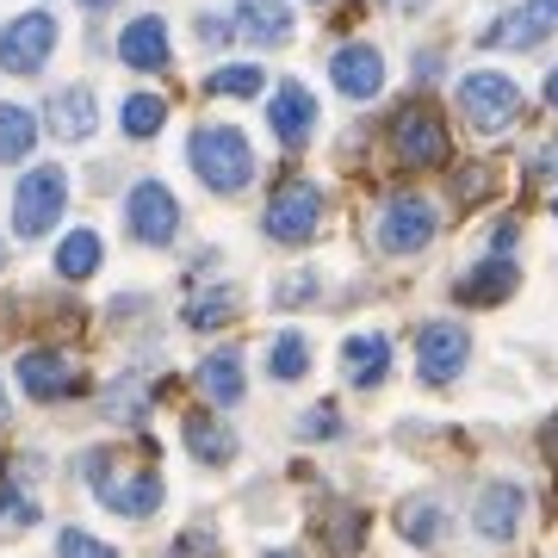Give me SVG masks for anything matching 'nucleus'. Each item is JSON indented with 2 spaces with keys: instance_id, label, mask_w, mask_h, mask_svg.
<instances>
[{
  "instance_id": "f257e3e1",
  "label": "nucleus",
  "mask_w": 558,
  "mask_h": 558,
  "mask_svg": "<svg viewBox=\"0 0 558 558\" xmlns=\"http://www.w3.org/2000/svg\"><path fill=\"white\" fill-rule=\"evenodd\" d=\"M81 472H87L94 497H100L106 509H112V515H124V521H149V515L161 509V472H156V465H137V459L94 447V453L81 459Z\"/></svg>"
},
{
  "instance_id": "f03ea898",
  "label": "nucleus",
  "mask_w": 558,
  "mask_h": 558,
  "mask_svg": "<svg viewBox=\"0 0 558 558\" xmlns=\"http://www.w3.org/2000/svg\"><path fill=\"white\" fill-rule=\"evenodd\" d=\"M186 161H193V174L211 193H242L255 180V149H248V137L236 124H199L193 143H186Z\"/></svg>"
},
{
  "instance_id": "7ed1b4c3",
  "label": "nucleus",
  "mask_w": 558,
  "mask_h": 558,
  "mask_svg": "<svg viewBox=\"0 0 558 558\" xmlns=\"http://www.w3.org/2000/svg\"><path fill=\"white\" fill-rule=\"evenodd\" d=\"M62 205H69V174L44 161V168H32V174L20 180V193H13V230H20L25 242L50 236L57 218H62Z\"/></svg>"
},
{
  "instance_id": "20e7f679",
  "label": "nucleus",
  "mask_w": 558,
  "mask_h": 558,
  "mask_svg": "<svg viewBox=\"0 0 558 558\" xmlns=\"http://www.w3.org/2000/svg\"><path fill=\"white\" fill-rule=\"evenodd\" d=\"M459 112H465L472 131H509L521 119V87L497 69H472L459 81Z\"/></svg>"
},
{
  "instance_id": "39448f33",
  "label": "nucleus",
  "mask_w": 558,
  "mask_h": 558,
  "mask_svg": "<svg viewBox=\"0 0 558 558\" xmlns=\"http://www.w3.org/2000/svg\"><path fill=\"white\" fill-rule=\"evenodd\" d=\"M317 230H323V186L317 180H286L267 199V236L286 242V248H304Z\"/></svg>"
},
{
  "instance_id": "423d86ee",
  "label": "nucleus",
  "mask_w": 558,
  "mask_h": 558,
  "mask_svg": "<svg viewBox=\"0 0 558 558\" xmlns=\"http://www.w3.org/2000/svg\"><path fill=\"white\" fill-rule=\"evenodd\" d=\"M472 360V336L459 323H422L416 329V373L422 385H453Z\"/></svg>"
},
{
  "instance_id": "0eeeda50",
  "label": "nucleus",
  "mask_w": 558,
  "mask_h": 558,
  "mask_svg": "<svg viewBox=\"0 0 558 558\" xmlns=\"http://www.w3.org/2000/svg\"><path fill=\"white\" fill-rule=\"evenodd\" d=\"M57 50V20L50 13H20L13 25H0V69L7 75H38Z\"/></svg>"
},
{
  "instance_id": "6e6552de",
  "label": "nucleus",
  "mask_w": 558,
  "mask_h": 558,
  "mask_svg": "<svg viewBox=\"0 0 558 558\" xmlns=\"http://www.w3.org/2000/svg\"><path fill=\"white\" fill-rule=\"evenodd\" d=\"M124 223H131V236L161 248V242L180 236V199L161 186V180H137L131 186V199H124Z\"/></svg>"
},
{
  "instance_id": "1a4fd4ad",
  "label": "nucleus",
  "mask_w": 558,
  "mask_h": 558,
  "mask_svg": "<svg viewBox=\"0 0 558 558\" xmlns=\"http://www.w3.org/2000/svg\"><path fill=\"white\" fill-rule=\"evenodd\" d=\"M13 379H20L25 398L57 403V398H75L81 391V366L69 354H57V348H25V354L13 360Z\"/></svg>"
},
{
  "instance_id": "9d476101",
  "label": "nucleus",
  "mask_w": 558,
  "mask_h": 558,
  "mask_svg": "<svg viewBox=\"0 0 558 558\" xmlns=\"http://www.w3.org/2000/svg\"><path fill=\"white\" fill-rule=\"evenodd\" d=\"M440 218H435V205L416 199V193H403V199L385 205V218H379V248L385 255H422L428 242H435Z\"/></svg>"
},
{
  "instance_id": "9b49d317",
  "label": "nucleus",
  "mask_w": 558,
  "mask_h": 558,
  "mask_svg": "<svg viewBox=\"0 0 558 558\" xmlns=\"http://www.w3.org/2000/svg\"><path fill=\"white\" fill-rule=\"evenodd\" d=\"M391 149H398L403 168H440L447 161V124H440L435 106H410L391 124Z\"/></svg>"
},
{
  "instance_id": "f8f14e48",
  "label": "nucleus",
  "mask_w": 558,
  "mask_h": 558,
  "mask_svg": "<svg viewBox=\"0 0 558 558\" xmlns=\"http://www.w3.org/2000/svg\"><path fill=\"white\" fill-rule=\"evenodd\" d=\"M521 515H527V490H521L515 478L484 484L478 502H472V527H478L484 539H497V546L521 534Z\"/></svg>"
},
{
  "instance_id": "ddd939ff",
  "label": "nucleus",
  "mask_w": 558,
  "mask_h": 558,
  "mask_svg": "<svg viewBox=\"0 0 558 558\" xmlns=\"http://www.w3.org/2000/svg\"><path fill=\"white\" fill-rule=\"evenodd\" d=\"M546 32H558V0H527L515 13H502V20L484 32V44H490V50H534Z\"/></svg>"
},
{
  "instance_id": "4468645a",
  "label": "nucleus",
  "mask_w": 558,
  "mask_h": 558,
  "mask_svg": "<svg viewBox=\"0 0 558 558\" xmlns=\"http://www.w3.org/2000/svg\"><path fill=\"white\" fill-rule=\"evenodd\" d=\"M329 81H336L348 100H373L385 87V57L373 44H341L336 62H329Z\"/></svg>"
},
{
  "instance_id": "2eb2a0df",
  "label": "nucleus",
  "mask_w": 558,
  "mask_h": 558,
  "mask_svg": "<svg viewBox=\"0 0 558 558\" xmlns=\"http://www.w3.org/2000/svg\"><path fill=\"white\" fill-rule=\"evenodd\" d=\"M267 124H274L279 143H292V149H299V143L317 131V100H311V87H304V81H279L274 106H267Z\"/></svg>"
},
{
  "instance_id": "dca6fc26",
  "label": "nucleus",
  "mask_w": 558,
  "mask_h": 558,
  "mask_svg": "<svg viewBox=\"0 0 558 558\" xmlns=\"http://www.w3.org/2000/svg\"><path fill=\"white\" fill-rule=\"evenodd\" d=\"M119 57H124V69H143V75L168 69V25H161L156 13L131 20V25L119 32Z\"/></svg>"
},
{
  "instance_id": "f3484780",
  "label": "nucleus",
  "mask_w": 558,
  "mask_h": 558,
  "mask_svg": "<svg viewBox=\"0 0 558 558\" xmlns=\"http://www.w3.org/2000/svg\"><path fill=\"white\" fill-rule=\"evenodd\" d=\"M44 119H50V131H57L62 143H81V137H94V87H57L50 94V106H44Z\"/></svg>"
},
{
  "instance_id": "a211bd4d",
  "label": "nucleus",
  "mask_w": 558,
  "mask_h": 558,
  "mask_svg": "<svg viewBox=\"0 0 558 558\" xmlns=\"http://www.w3.org/2000/svg\"><path fill=\"white\" fill-rule=\"evenodd\" d=\"M341 373H348V385H360V391L385 385V373H391V341L385 336H348L341 341Z\"/></svg>"
},
{
  "instance_id": "6ab92c4d",
  "label": "nucleus",
  "mask_w": 558,
  "mask_h": 558,
  "mask_svg": "<svg viewBox=\"0 0 558 558\" xmlns=\"http://www.w3.org/2000/svg\"><path fill=\"white\" fill-rule=\"evenodd\" d=\"M236 32L255 44H286L299 25H292V0H236Z\"/></svg>"
},
{
  "instance_id": "aec40b11",
  "label": "nucleus",
  "mask_w": 558,
  "mask_h": 558,
  "mask_svg": "<svg viewBox=\"0 0 558 558\" xmlns=\"http://www.w3.org/2000/svg\"><path fill=\"white\" fill-rule=\"evenodd\" d=\"M515 279H521V267L497 248L490 260H478L472 274L459 279V299H465V304H502L509 292H515Z\"/></svg>"
},
{
  "instance_id": "412c9836",
  "label": "nucleus",
  "mask_w": 558,
  "mask_h": 558,
  "mask_svg": "<svg viewBox=\"0 0 558 558\" xmlns=\"http://www.w3.org/2000/svg\"><path fill=\"white\" fill-rule=\"evenodd\" d=\"M180 435H186V453L199 459V465H223V459H236V428L218 416H205V410H193V416L180 422Z\"/></svg>"
},
{
  "instance_id": "4be33fe9",
  "label": "nucleus",
  "mask_w": 558,
  "mask_h": 558,
  "mask_svg": "<svg viewBox=\"0 0 558 558\" xmlns=\"http://www.w3.org/2000/svg\"><path fill=\"white\" fill-rule=\"evenodd\" d=\"M199 391L211 403H236L242 398V354L236 348H218V354L199 360Z\"/></svg>"
},
{
  "instance_id": "5701e85b",
  "label": "nucleus",
  "mask_w": 558,
  "mask_h": 558,
  "mask_svg": "<svg viewBox=\"0 0 558 558\" xmlns=\"http://www.w3.org/2000/svg\"><path fill=\"white\" fill-rule=\"evenodd\" d=\"M267 373H274L279 385H299L304 373H311V341H304L299 329H279V336L267 341Z\"/></svg>"
},
{
  "instance_id": "b1692460",
  "label": "nucleus",
  "mask_w": 558,
  "mask_h": 558,
  "mask_svg": "<svg viewBox=\"0 0 558 558\" xmlns=\"http://www.w3.org/2000/svg\"><path fill=\"white\" fill-rule=\"evenodd\" d=\"M32 143H38V112H25V106H0V161H25L32 156Z\"/></svg>"
},
{
  "instance_id": "393cba45",
  "label": "nucleus",
  "mask_w": 558,
  "mask_h": 558,
  "mask_svg": "<svg viewBox=\"0 0 558 558\" xmlns=\"http://www.w3.org/2000/svg\"><path fill=\"white\" fill-rule=\"evenodd\" d=\"M440 527H447V515H440L435 497H410V502L398 509V534L410 539V546H435Z\"/></svg>"
},
{
  "instance_id": "a878e982",
  "label": "nucleus",
  "mask_w": 558,
  "mask_h": 558,
  "mask_svg": "<svg viewBox=\"0 0 558 558\" xmlns=\"http://www.w3.org/2000/svg\"><path fill=\"white\" fill-rule=\"evenodd\" d=\"M57 274L62 279H94L100 274V236L94 230H69L57 248Z\"/></svg>"
},
{
  "instance_id": "bb28decb",
  "label": "nucleus",
  "mask_w": 558,
  "mask_h": 558,
  "mask_svg": "<svg viewBox=\"0 0 558 558\" xmlns=\"http://www.w3.org/2000/svg\"><path fill=\"white\" fill-rule=\"evenodd\" d=\"M161 119H168V106H161V94H131V100L119 106V124L124 137H156Z\"/></svg>"
},
{
  "instance_id": "cd10ccee",
  "label": "nucleus",
  "mask_w": 558,
  "mask_h": 558,
  "mask_svg": "<svg viewBox=\"0 0 558 558\" xmlns=\"http://www.w3.org/2000/svg\"><path fill=\"white\" fill-rule=\"evenodd\" d=\"M38 502H32V490H20V478L0 484V534H25V527H38Z\"/></svg>"
},
{
  "instance_id": "c85d7f7f",
  "label": "nucleus",
  "mask_w": 558,
  "mask_h": 558,
  "mask_svg": "<svg viewBox=\"0 0 558 558\" xmlns=\"http://www.w3.org/2000/svg\"><path fill=\"white\" fill-rule=\"evenodd\" d=\"M260 69L255 62H230V69H211V81H205V87H211V94H230V100H248V94H260Z\"/></svg>"
},
{
  "instance_id": "c756f323",
  "label": "nucleus",
  "mask_w": 558,
  "mask_h": 558,
  "mask_svg": "<svg viewBox=\"0 0 558 558\" xmlns=\"http://www.w3.org/2000/svg\"><path fill=\"white\" fill-rule=\"evenodd\" d=\"M223 317H236V292H230V286H218V292H199V299L186 304V323H193V329H218Z\"/></svg>"
},
{
  "instance_id": "7c9ffc66",
  "label": "nucleus",
  "mask_w": 558,
  "mask_h": 558,
  "mask_svg": "<svg viewBox=\"0 0 558 558\" xmlns=\"http://www.w3.org/2000/svg\"><path fill=\"white\" fill-rule=\"evenodd\" d=\"M57 558H119L106 539H94V534H81V527H62L57 534Z\"/></svg>"
},
{
  "instance_id": "2f4dec72",
  "label": "nucleus",
  "mask_w": 558,
  "mask_h": 558,
  "mask_svg": "<svg viewBox=\"0 0 558 558\" xmlns=\"http://www.w3.org/2000/svg\"><path fill=\"white\" fill-rule=\"evenodd\" d=\"M106 416H143V385L131 379V385H112V391H106Z\"/></svg>"
},
{
  "instance_id": "473e14b6",
  "label": "nucleus",
  "mask_w": 558,
  "mask_h": 558,
  "mask_svg": "<svg viewBox=\"0 0 558 558\" xmlns=\"http://www.w3.org/2000/svg\"><path fill=\"white\" fill-rule=\"evenodd\" d=\"M299 435H304V440H317V435H341L336 403H311V416H299Z\"/></svg>"
},
{
  "instance_id": "72a5a7b5",
  "label": "nucleus",
  "mask_w": 558,
  "mask_h": 558,
  "mask_svg": "<svg viewBox=\"0 0 558 558\" xmlns=\"http://www.w3.org/2000/svg\"><path fill=\"white\" fill-rule=\"evenodd\" d=\"M539 440H546V453H553V459H558V416H553V422H546V435H539Z\"/></svg>"
},
{
  "instance_id": "f704fd0d",
  "label": "nucleus",
  "mask_w": 558,
  "mask_h": 558,
  "mask_svg": "<svg viewBox=\"0 0 558 558\" xmlns=\"http://www.w3.org/2000/svg\"><path fill=\"white\" fill-rule=\"evenodd\" d=\"M546 100H553V112H558V69L546 75Z\"/></svg>"
},
{
  "instance_id": "c9c22d12",
  "label": "nucleus",
  "mask_w": 558,
  "mask_h": 558,
  "mask_svg": "<svg viewBox=\"0 0 558 558\" xmlns=\"http://www.w3.org/2000/svg\"><path fill=\"white\" fill-rule=\"evenodd\" d=\"M81 7H94V13H100V7H112V0H81Z\"/></svg>"
},
{
  "instance_id": "e433bc0d",
  "label": "nucleus",
  "mask_w": 558,
  "mask_h": 558,
  "mask_svg": "<svg viewBox=\"0 0 558 558\" xmlns=\"http://www.w3.org/2000/svg\"><path fill=\"white\" fill-rule=\"evenodd\" d=\"M267 558H304V553H267Z\"/></svg>"
},
{
  "instance_id": "4c0bfd02",
  "label": "nucleus",
  "mask_w": 558,
  "mask_h": 558,
  "mask_svg": "<svg viewBox=\"0 0 558 558\" xmlns=\"http://www.w3.org/2000/svg\"><path fill=\"white\" fill-rule=\"evenodd\" d=\"M553 211H558V199H553Z\"/></svg>"
}]
</instances>
